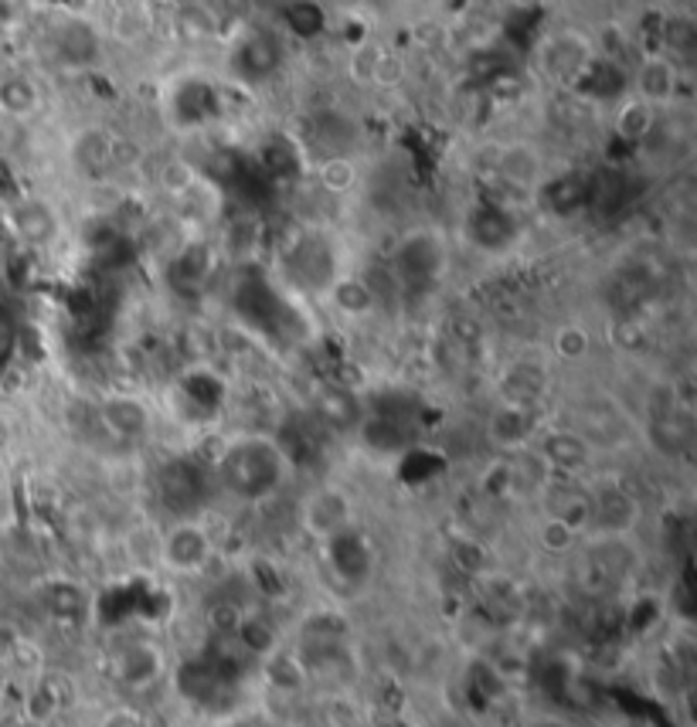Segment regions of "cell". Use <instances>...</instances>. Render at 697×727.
I'll return each instance as SVG.
<instances>
[{
    "label": "cell",
    "mask_w": 697,
    "mask_h": 727,
    "mask_svg": "<svg viewBox=\"0 0 697 727\" xmlns=\"http://www.w3.org/2000/svg\"><path fill=\"white\" fill-rule=\"evenodd\" d=\"M214 476L235 499L259 503L286 486L293 476V460L276 438L249 432L222 445L219 460H214Z\"/></svg>",
    "instance_id": "1"
},
{
    "label": "cell",
    "mask_w": 697,
    "mask_h": 727,
    "mask_svg": "<svg viewBox=\"0 0 697 727\" xmlns=\"http://www.w3.org/2000/svg\"><path fill=\"white\" fill-rule=\"evenodd\" d=\"M392 265H395V279H402V286H433L446 269L443 239L433 232L405 235L392 255Z\"/></svg>",
    "instance_id": "2"
},
{
    "label": "cell",
    "mask_w": 697,
    "mask_h": 727,
    "mask_svg": "<svg viewBox=\"0 0 697 727\" xmlns=\"http://www.w3.org/2000/svg\"><path fill=\"white\" fill-rule=\"evenodd\" d=\"M211 557H214V541L194 517L178 521L164 534V541H160V562L174 575H201Z\"/></svg>",
    "instance_id": "3"
},
{
    "label": "cell",
    "mask_w": 697,
    "mask_h": 727,
    "mask_svg": "<svg viewBox=\"0 0 697 727\" xmlns=\"http://www.w3.org/2000/svg\"><path fill=\"white\" fill-rule=\"evenodd\" d=\"M351 517H354L351 496L337 486L313 489L300 507V521H303L306 534L316 541H334L337 534L351 531Z\"/></svg>",
    "instance_id": "4"
},
{
    "label": "cell",
    "mask_w": 697,
    "mask_h": 727,
    "mask_svg": "<svg viewBox=\"0 0 697 727\" xmlns=\"http://www.w3.org/2000/svg\"><path fill=\"white\" fill-rule=\"evenodd\" d=\"M204 486H208V476L191 460H174L160 469V496H164V503L181 521L198 514L201 499H204Z\"/></svg>",
    "instance_id": "5"
},
{
    "label": "cell",
    "mask_w": 697,
    "mask_h": 727,
    "mask_svg": "<svg viewBox=\"0 0 697 727\" xmlns=\"http://www.w3.org/2000/svg\"><path fill=\"white\" fill-rule=\"evenodd\" d=\"M639 521V503L623 486H603L588 493V524H596L606 537H623Z\"/></svg>",
    "instance_id": "6"
},
{
    "label": "cell",
    "mask_w": 697,
    "mask_h": 727,
    "mask_svg": "<svg viewBox=\"0 0 697 727\" xmlns=\"http://www.w3.org/2000/svg\"><path fill=\"white\" fill-rule=\"evenodd\" d=\"M487 435L497 450L517 453L538 438V412L534 405H517V402H501L491 418H487Z\"/></svg>",
    "instance_id": "7"
},
{
    "label": "cell",
    "mask_w": 697,
    "mask_h": 727,
    "mask_svg": "<svg viewBox=\"0 0 697 727\" xmlns=\"http://www.w3.org/2000/svg\"><path fill=\"white\" fill-rule=\"evenodd\" d=\"M99 422L102 428L117 435V438H127V442H137L150 432L153 425V415L147 408V402L140 395H130V391H117V395H105L99 402Z\"/></svg>",
    "instance_id": "8"
},
{
    "label": "cell",
    "mask_w": 697,
    "mask_h": 727,
    "mask_svg": "<svg viewBox=\"0 0 697 727\" xmlns=\"http://www.w3.org/2000/svg\"><path fill=\"white\" fill-rule=\"evenodd\" d=\"M538 460H542L552 473L575 476V473H582L588 463H593V442L585 438V432L555 428V432H548V435L538 438Z\"/></svg>",
    "instance_id": "9"
},
{
    "label": "cell",
    "mask_w": 697,
    "mask_h": 727,
    "mask_svg": "<svg viewBox=\"0 0 697 727\" xmlns=\"http://www.w3.org/2000/svg\"><path fill=\"white\" fill-rule=\"evenodd\" d=\"M11 229L21 242L44 249L59 239V214L41 198H21L18 204H11Z\"/></svg>",
    "instance_id": "10"
},
{
    "label": "cell",
    "mask_w": 697,
    "mask_h": 727,
    "mask_svg": "<svg viewBox=\"0 0 697 727\" xmlns=\"http://www.w3.org/2000/svg\"><path fill=\"white\" fill-rule=\"evenodd\" d=\"M232 69L249 82L273 75L280 69V44L270 34H249L235 51Z\"/></svg>",
    "instance_id": "11"
},
{
    "label": "cell",
    "mask_w": 697,
    "mask_h": 727,
    "mask_svg": "<svg viewBox=\"0 0 697 727\" xmlns=\"http://www.w3.org/2000/svg\"><path fill=\"white\" fill-rule=\"evenodd\" d=\"M160 674H164V656H160L156 646H150V643H137L117 656V677L133 690L156 684Z\"/></svg>",
    "instance_id": "12"
},
{
    "label": "cell",
    "mask_w": 697,
    "mask_h": 727,
    "mask_svg": "<svg viewBox=\"0 0 697 727\" xmlns=\"http://www.w3.org/2000/svg\"><path fill=\"white\" fill-rule=\"evenodd\" d=\"M316 412H320V418H324L331 428H361V422H364V402L354 395L351 387H341V384H334V387H324L316 395Z\"/></svg>",
    "instance_id": "13"
},
{
    "label": "cell",
    "mask_w": 697,
    "mask_h": 727,
    "mask_svg": "<svg viewBox=\"0 0 697 727\" xmlns=\"http://www.w3.org/2000/svg\"><path fill=\"white\" fill-rule=\"evenodd\" d=\"M677 92V69L674 62L667 59H650L636 72V99H643L647 105H660V102H670Z\"/></svg>",
    "instance_id": "14"
},
{
    "label": "cell",
    "mask_w": 697,
    "mask_h": 727,
    "mask_svg": "<svg viewBox=\"0 0 697 727\" xmlns=\"http://www.w3.org/2000/svg\"><path fill=\"white\" fill-rule=\"evenodd\" d=\"M41 109V92L31 79L24 75H8L0 79V113L14 117V120H28Z\"/></svg>",
    "instance_id": "15"
},
{
    "label": "cell",
    "mask_w": 697,
    "mask_h": 727,
    "mask_svg": "<svg viewBox=\"0 0 697 727\" xmlns=\"http://www.w3.org/2000/svg\"><path fill=\"white\" fill-rule=\"evenodd\" d=\"M657 127V109L647 105L643 99H629L619 105L616 113V137L626 140V143H643Z\"/></svg>",
    "instance_id": "16"
},
{
    "label": "cell",
    "mask_w": 697,
    "mask_h": 727,
    "mask_svg": "<svg viewBox=\"0 0 697 727\" xmlns=\"http://www.w3.org/2000/svg\"><path fill=\"white\" fill-rule=\"evenodd\" d=\"M497 174L517 188H531L542 181V156L534 153L531 147H507L504 156H501V166Z\"/></svg>",
    "instance_id": "17"
},
{
    "label": "cell",
    "mask_w": 697,
    "mask_h": 727,
    "mask_svg": "<svg viewBox=\"0 0 697 727\" xmlns=\"http://www.w3.org/2000/svg\"><path fill=\"white\" fill-rule=\"evenodd\" d=\"M327 293L344 316H367L374 310V290L357 275H341Z\"/></svg>",
    "instance_id": "18"
},
{
    "label": "cell",
    "mask_w": 697,
    "mask_h": 727,
    "mask_svg": "<svg viewBox=\"0 0 697 727\" xmlns=\"http://www.w3.org/2000/svg\"><path fill=\"white\" fill-rule=\"evenodd\" d=\"M316 178L331 194H344V191H351L357 184V166H354L351 156H324Z\"/></svg>",
    "instance_id": "19"
},
{
    "label": "cell",
    "mask_w": 697,
    "mask_h": 727,
    "mask_svg": "<svg viewBox=\"0 0 697 727\" xmlns=\"http://www.w3.org/2000/svg\"><path fill=\"white\" fill-rule=\"evenodd\" d=\"M588 347H593V341H588V333L582 330V326H575V323H568V326H558L555 330V337H552V351L562 357V361H582L585 354H588Z\"/></svg>",
    "instance_id": "20"
},
{
    "label": "cell",
    "mask_w": 697,
    "mask_h": 727,
    "mask_svg": "<svg viewBox=\"0 0 697 727\" xmlns=\"http://www.w3.org/2000/svg\"><path fill=\"white\" fill-rule=\"evenodd\" d=\"M575 537H578V531L575 527H568L565 521H558V517H545V524H542V544L548 547V551H568L572 544H575Z\"/></svg>",
    "instance_id": "21"
}]
</instances>
